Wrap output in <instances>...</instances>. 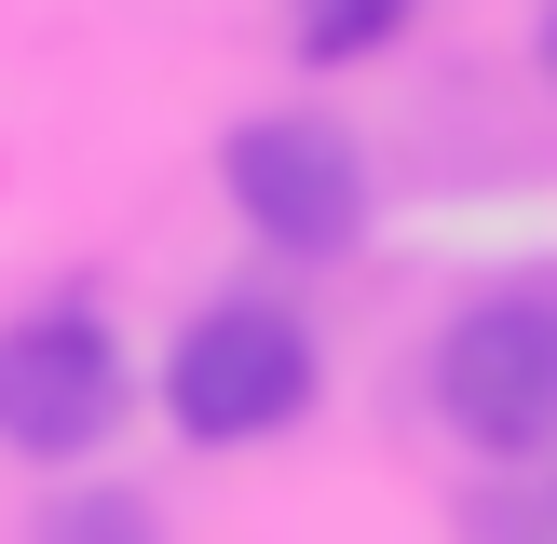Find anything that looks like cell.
Instances as JSON below:
<instances>
[{"label":"cell","mask_w":557,"mask_h":544,"mask_svg":"<svg viewBox=\"0 0 557 544\" xmlns=\"http://www.w3.org/2000/svg\"><path fill=\"white\" fill-rule=\"evenodd\" d=\"M326 354L313 326L286 313V299H205V313L163 341V422L190 435V449H259V435H286L299 408H313Z\"/></svg>","instance_id":"obj_1"},{"label":"cell","mask_w":557,"mask_h":544,"mask_svg":"<svg viewBox=\"0 0 557 544\" xmlns=\"http://www.w3.org/2000/svg\"><path fill=\"white\" fill-rule=\"evenodd\" d=\"M435 408H449V435L490 449V462L557 449V286L462 299L449 341H435Z\"/></svg>","instance_id":"obj_2"},{"label":"cell","mask_w":557,"mask_h":544,"mask_svg":"<svg viewBox=\"0 0 557 544\" xmlns=\"http://www.w3.org/2000/svg\"><path fill=\"white\" fill-rule=\"evenodd\" d=\"M218 190H232V218L272 245V259H354V232H368V150H354L341 123H313V109L232 123Z\"/></svg>","instance_id":"obj_3"},{"label":"cell","mask_w":557,"mask_h":544,"mask_svg":"<svg viewBox=\"0 0 557 544\" xmlns=\"http://www.w3.org/2000/svg\"><path fill=\"white\" fill-rule=\"evenodd\" d=\"M123 408H136V381H123V341H109L96 299H41V313L0 326V449L82 462V449H109Z\"/></svg>","instance_id":"obj_4"},{"label":"cell","mask_w":557,"mask_h":544,"mask_svg":"<svg viewBox=\"0 0 557 544\" xmlns=\"http://www.w3.org/2000/svg\"><path fill=\"white\" fill-rule=\"evenodd\" d=\"M408 14H422V0H286V41L313 54V69H368V54H395Z\"/></svg>","instance_id":"obj_5"},{"label":"cell","mask_w":557,"mask_h":544,"mask_svg":"<svg viewBox=\"0 0 557 544\" xmlns=\"http://www.w3.org/2000/svg\"><path fill=\"white\" fill-rule=\"evenodd\" d=\"M27 544H163V504L150 490H123V477H82V490H54L41 504V531Z\"/></svg>","instance_id":"obj_6"},{"label":"cell","mask_w":557,"mask_h":544,"mask_svg":"<svg viewBox=\"0 0 557 544\" xmlns=\"http://www.w3.org/2000/svg\"><path fill=\"white\" fill-rule=\"evenodd\" d=\"M531 54H544V82H557V0H544V27H531Z\"/></svg>","instance_id":"obj_7"}]
</instances>
